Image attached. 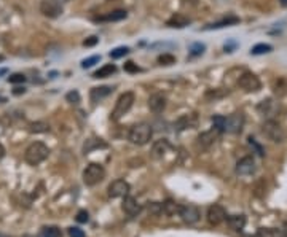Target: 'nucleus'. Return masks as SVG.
<instances>
[{"instance_id": "obj_1", "label": "nucleus", "mask_w": 287, "mask_h": 237, "mask_svg": "<svg viewBox=\"0 0 287 237\" xmlns=\"http://www.w3.org/2000/svg\"><path fill=\"white\" fill-rule=\"evenodd\" d=\"M48 154H50V148L45 145V143L34 142V143H31V145L26 148L24 159H26L27 164L37 166L40 163H43V161L48 158Z\"/></svg>"}, {"instance_id": "obj_2", "label": "nucleus", "mask_w": 287, "mask_h": 237, "mask_svg": "<svg viewBox=\"0 0 287 237\" xmlns=\"http://www.w3.org/2000/svg\"><path fill=\"white\" fill-rule=\"evenodd\" d=\"M153 135V131L148 124L145 123H141V124H136L131 128L129 134H128V140L133 143V145H145V143L150 142V138Z\"/></svg>"}, {"instance_id": "obj_3", "label": "nucleus", "mask_w": 287, "mask_h": 237, "mask_svg": "<svg viewBox=\"0 0 287 237\" xmlns=\"http://www.w3.org/2000/svg\"><path fill=\"white\" fill-rule=\"evenodd\" d=\"M262 132L265 134V137L268 140H271L274 143H283L286 140V131L284 128L281 126L278 121L274 119H268L263 123L262 126Z\"/></svg>"}, {"instance_id": "obj_4", "label": "nucleus", "mask_w": 287, "mask_h": 237, "mask_svg": "<svg viewBox=\"0 0 287 237\" xmlns=\"http://www.w3.org/2000/svg\"><path fill=\"white\" fill-rule=\"evenodd\" d=\"M133 103H134V94L133 92H125V94H122L118 97L117 103H115V108H113V112L110 115V119L118 121L123 115H126L129 112L131 107H133Z\"/></svg>"}, {"instance_id": "obj_5", "label": "nucleus", "mask_w": 287, "mask_h": 237, "mask_svg": "<svg viewBox=\"0 0 287 237\" xmlns=\"http://www.w3.org/2000/svg\"><path fill=\"white\" fill-rule=\"evenodd\" d=\"M106 177V170L101 164L91 163L83 170V182L86 186H94V185L101 183Z\"/></svg>"}, {"instance_id": "obj_6", "label": "nucleus", "mask_w": 287, "mask_h": 237, "mask_svg": "<svg viewBox=\"0 0 287 237\" xmlns=\"http://www.w3.org/2000/svg\"><path fill=\"white\" fill-rule=\"evenodd\" d=\"M62 11H64V8H62L59 0H42L40 2V13L50 19L59 18Z\"/></svg>"}, {"instance_id": "obj_7", "label": "nucleus", "mask_w": 287, "mask_h": 237, "mask_svg": "<svg viewBox=\"0 0 287 237\" xmlns=\"http://www.w3.org/2000/svg\"><path fill=\"white\" fill-rule=\"evenodd\" d=\"M238 86L241 89H244L246 92H255L260 89V80L255 77L254 73L246 72L238 78Z\"/></svg>"}, {"instance_id": "obj_8", "label": "nucleus", "mask_w": 287, "mask_h": 237, "mask_svg": "<svg viewBox=\"0 0 287 237\" xmlns=\"http://www.w3.org/2000/svg\"><path fill=\"white\" fill-rule=\"evenodd\" d=\"M244 128V115L241 112L232 113L228 118H225V131L228 134H239Z\"/></svg>"}, {"instance_id": "obj_9", "label": "nucleus", "mask_w": 287, "mask_h": 237, "mask_svg": "<svg viewBox=\"0 0 287 237\" xmlns=\"http://www.w3.org/2000/svg\"><path fill=\"white\" fill-rule=\"evenodd\" d=\"M129 183L125 182V180H115L108 185V198L112 199H117V198H126V196L129 194Z\"/></svg>"}, {"instance_id": "obj_10", "label": "nucleus", "mask_w": 287, "mask_h": 237, "mask_svg": "<svg viewBox=\"0 0 287 237\" xmlns=\"http://www.w3.org/2000/svg\"><path fill=\"white\" fill-rule=\"evenodd\" d=\"M227 220V212L222 205H211L208 209V221L212 226H219L220 223H223Z\"/></svg>"}, {"instance_id": "obj_11", "label": "nucleus", "mask_w": 287, "mask_h": 237, "mask_svg": "<svg viewBox=\"0 0 287 237\" xmlns=\"http://www.w3.org/2000/svg\"><path fill=\"white\" fill-rule=\"evenodd\" d=\"M255 169H257L255 161H254V158H251V156H244V158L239 159L236 164V173L241 177L252 175V173L255 172Z\"/></svg>"}, {"instance_id": "obj_12", "label": "nucleus", "mask_w": 287, "mask_h": 237, "mask_svg": "<svg viewBox=\"0 0 287 237\" xmlns=\"http://www.w3.org/2000/svg\"><path fill=\"white\" fill-rule=\"evenodd\" d=\"M179 215L182 217V220H183L185 223H188V224H195V223L199 221L201 213H199V209H198V207H195V205H183V207H180Z\"/></svg>"}, {"instance_id": "obj_13", "label": "nucleus", "mask_w": 287, "mask_h": 237, "mask_svg": "<svg viewBox=\"0 0 287 237\" xmlns=\"http://www.w3.org/2000/svg\"><path fill=\"white\" fill-rule=\"evenodd\" d=\"M222 134V132L217 129V128H212L211 131H208V132H203L199 137H198V143L203 148H209L211 145H214L215 143V140L219 138V135Z\"/></svg>"}, {"instance_id": "obj_14", "label": "nucleus", "mask_w": 287, "mask_h": 237, "mask_svg": "<svg viewBox=\"0 0 287 237\" xmlns=\"http://www.w3.org/2000/svg\"><path fill=\"white\" fill-rule=\"evenodd\" d=\"M122 209H123L125 213H128L129 217H136V215H139V213H141L142 207H141V204L134 198H131V196H126V198H123Z\"/></svg>"}, {"instance_id": "obj_15", "label": "nucleus", "mask_w": 287, "mask_h": 237, "mask_svg": "<svg viewBox=\"0 0 287 237\" xmlns=\"http://www.w3.org/2000/svg\"><path fill=\"white\" fill-rule=\"evenodd\" d=\"M166 107V96L161 92H155L148 99V108L152 110L153 113H161Z\"/></svg>"}, {"instance_id": "obj_16", "label": "nucleus", "mask_w": 287, "mask_h": 237, "mask_svg": "<svg viewBox=\"0 0 287 237\" xmlns=\"http://www.w3.org/2000/svg\"><path fill=\"white\" fill-rule=\"evenodd\" d=\"M169 148H171V145H169L168 140H164V138L163 140H158L152 148V156L155 159H161L163 156L169 152Z\"/></svg>"}, {"instance_id": "obj_17", "label": "nucleus", "mask_w": 287, "mask_h": 237, "mask_svg": "<svg viewBox=\"0 0 287 237\" xmlns=\"http://www.w3.org/2000/svg\"><path fill=\"white\" fill-rule=\"evenodd\" d=\"M188 24H190V19H188L187 16L180 15V13L172 15L171 18L166 21V26L168 27H177V29H182V27H185Z\"/></svg>"}, {"instance_id": "obj_18", "label": "nucleus", "mask_w": 287, "mask_h": 237, "mask_svg": "<svg viewBox=\"0 0 287 237\" xmlns=\"http://www.w3.org/2000/svg\"><path fill=\"white\" fill-rule=\"evenodd\" d=\"M112 92V88H108V86H99V88H93L91 89V102L93 103H97V102H101L104 97H107L108 94Z\"/></svg>"}, {"instance_id": "obj_19", "label": "nucleus", "mask_w": 287, "mask_h": 237, "mask_svg": "<svg viewBox=\"0 0 287 237\" xmlns=\"http://www.w3.org/2000/svg\"><path fill=\"white\" fill-rule=\"evenodd\" d=\"M126 16H128L126 10H115V11H110V13L102 15V16H99V18H96V21H106V22L122 21V19H126Z\"/></svg>"}, {"instance_id": "obj_20", "label": "nucleus", "mask_w": 287, "mask_h": 237, "mask_svg": "<svg viewBox=\"0 0 287 237\" xmlns=\"http://www.w3.org/2000/svg\"><path fill=\"white\" fill-rule=\"evenodd\" d=\"M197 126V117L195 115H183V117L176 123V129L182 131V129H188V128H195Z\"/></svg>"}, {"instance_id": "obj_21", "label": "nucleus", "mask_w": 287, "mask_h": 237, "mask_svg": "<svg viewBox=\"0 0 287 237\" xmlns=\"http://www.w3.org/2000/svg\"><path fill=\"white\" fill-rule=\"evenodd\" d=\"M238 22H239V18H238V16L230 15V16H227V18H223V19L219 21V22H214V24L206 26L204 31H211V29H220V27H228V26L238 24Z\"/></svg>"}, {"instance_id": "obj_22", "label": "nucleus", "mask_w": 287, "mask_h": 237, "mask_svg": "<svg viewBox=\"0 0 287 237\" xmlns=\"http://www.w3.org/2000/svg\"><path fill=\"white\" fill-rule=\"evenodd\" d=\"M227 221L230 224V228L233 231H241L246 226V217L244 215H232L227 218Z\"/></svg>"}, {"instance_id": "obj_23", "label": "nucleus", "mask_w": 287, "mask_h": 237, "mask_svg": "<svg viewBox=\"0 0 287 237\" xmlns=\"http://www.w3.org/2000/svg\"><path fill=\"white\" fill-rule=\"evenodd\" d=\"M115 72H117V67L113 64H106L104 67H101L99 70H96L93 73V78H107V77H112Z\"/></svg>"}, {"instance_id": "obj_24", "label": "nucleus", "mask_w": 287, "mask_h": 237, "mask_svg": "<svg viewBox=\"0 0 287 237\" xmlns=\"http://www.w3.org/2000/svg\"><path fill=\"white\" fill-rule=\"evenodd\" d=\"M96 148H107V143L102 142L101 138L97 140V138H91V140H86L85 147H83V153L88 154L91 150H96Z\"/></svg>"}, {"instance_id": "obj_25", "label": "nucleus", "mask_w": 287, "mask_h": 237, "mask_svg": "<svg viewBox=\"0 0 287 237\" xmlns=\"http://www.w3.org/2000/svg\"><path fill=\"white\" fill-rule=\"evenodd\" d=\"M273 51V46L268 45V43H257L255 46H252L251 48V54L258 56V54H267V53H271Z\"/></svg>"}, {"instance_id": "obj_26", "label": "nucleus", "mask_w": 287, "mask_h": 237, "mask_svg": "<svg viewBox=\"0 0 287 237\" xmlns=\"http://www.w3.org/2000/svg\"><path fill=\"white\" fill-rule=\"evenodd\" d=\"M163 212L166 213V215H176V213H179L180 212V205L179 204H176L174 201H171V199H168L163 204Z\"/></svg>"}, {"instance_id": "obj_27", "label": "nucleus", "mask_w": 287, "mask_h": 237, "mask_svg": "<svg viewBox=\"0 0 287 237\" xmlns=\"http://www.w3.org/2000/svg\"><path fill=\"white\" fill-rule=\"evenodd\" d=\"M273 89H274V92H276L278 96H284L287 92V82L284 78H278L276 82H274V85H273Z\"/></svg>"}, {"instance_id": "obj_28", "label": "nucleus", "mask_w": 287, "mask_h": 237, "mask_svg": "<svg viewBox=\"0 0 287 237\" xmlns=\"http://www.w3.org/2000/svg\"><path fill=\"white\" fill-rule=\"evenodd\" d=\"M29 131L36 132V134H42V132H48L50 131V126L47 123H42V121H38V123H32L31 126H29Z\"/></svg>"}, {"instance_id": "obj_29", "label": "nucleus", "mask_w": 287, "mask_h": 237, "mask_svg": "<svg viewBox=\"0 0 287 237\" xmlns=\"http://www.w3.org/2000/svg\"><path fill=\"white\" fill-rule=\"evenodd\" d=\"M43 237H62V231L57 226H47L42 231Z\"/></svg>"}, {"instance_id": "obj_30", "label": "nucleus", "mask_w": 287, "mask_h": 237, "mask_svg": "<svg viewBox=\"0 0 287 237\" xmlns=\"http://www.w3.org/2000/svg\"><path fill=\"white\" fill-rule=\"evenodd\" d=\"M158 64L160 66H172V64H176V57L169 53H164L161 56H158Z\"/></svg>"}, {"instance_id": "obj_31", "label": "nucleus", "mask_w": 287, "mask_h": 237, "mask_svg": "<svg viewBox=\"0 0 287 237\" xmlns=\"http://www.w3.org/2000/svg\"><path fill=\"white\" fill-rule=\"evenodd\" d=\"M129 53V48H126V46H118V48H115L110 51V57L112 59H120V57H123Z\"/></svg>"}, {"instance_id": "obj_32", "label": "nucleus", "mask_w": 287, "mask_h": 237, "mask_svg": "<svg viewBox=\"0 0 287 237\" xmlns=\"http://www.w3.org/2000/svg\"><path fill=\"white\" fill-rule=\"evenodd\" d=\"M99 61H101V56H91V57H88V59H83V61H82V68H90V67H93V66L97 64Z\"/></svg>"}, {"instance_id": "obj_33", "label": "nucleus", "mask_w": 287, "mask_h": 237, "mask_svg": "<svg viewBox=\"0 0 287 237\" xmlns=\"http://www.w3.org/2000/svg\"><path fill=\"white\" fill-rule=\"evenodd\" d=\"M204 48L206 46L203 43H193V45H190V54L192 56H201L204 53Z\"/></svg>"}, {"instance_id": "obj_34", "label": "nucleus", "mask_w": 287, "mask_h": 237, "mask_svg": "<svg viewBox=\"0 0 287 237\" xmlns=\"http://www.w3.org/2000/svg\"><path fill=\"white\" fill-rule=\"evenodd\" d=\"M212 123H214V128H217L220 132L225 131V117H214Z\"/></svg>"}, {"instance_id": "obj_35", "label": "nucleus", "mask_w": 287, "mask_h": 237, "mask_svg": "<svg viewBox=\"0 0 287 237\" xmlns=\"http://www.w3.org/2000/svg\"><path fill=\"white\" fill-rule=\"evenodd\" d=\"M248 140H249V145H251L252 148L255 150V152H257V154H258V156H263V154H265V150L262 148V145H258V143H257V140H255L254 137H249Z\"/></svg>"}, {"instance_id": "obj_36", "label": "nucleus", "mask_w": 287, "mask_h": 237, "mask_svg": "<svg viewBox=\"0 0 287 237\" xmlns=\"http://www.w3.org/2000/svg\"><path fill=\"white\" fill-rule=\"evenodd\" d=\"M147 210L148 212H152V213H160L163 210V204H158V202H148V205H147Z\"/></svg>"}, {"instance_id": "obj_37", "label": "nucleus", "mask_w": 287, "mask_h": 237, "mask_svg": "<svg viewBox=\"0 0 287 237\" xmlns=\"http://www.w3.org/2000/svg\"><path fill=\"white\" fill-rule=\"evenodd\" d=\"M66 99H67V102H71V103H78V102H80V94H78V91H71V92H67V94H66Z\"/></svg>"}, {"instance_id": "obj_38", "label": "nucleus", "mask_w": 287, "mask_h": 237, "mask_svg": "<svg viewBox=\"0 0 287 237\" xmlns=\"http://www.w3.org/2000/svg\"><path fill=\"white\" fill-rule=\"evenodd\" d=\"M26 82V77L22 73H15L11 75V77H8V83H24Z\"/></svg>"}, {"instance_id": "obj_39", "label": "nucleus", "mask_w": 287, "mask_h": 237, "mask_svg": "<svg viewBox=\"0 0 287 237\" xmlns=\"http://www.w3.org/2000/svg\"><path fill=\"white\" fill-rule=\"evenodd\" d=\"M69 236H71V237H86L85 233H83V229L75 228V226L69 228Z\"/></svg>"}, {"instance_id": "obj_40", "label": "nucleus", "mask_w": 287, "mask_h": 237, "mask_svg": "<svg viewBox=\"0 0 287 237\" xmlns=\"http://www.w3.org/2000/svg\"><path fill=\"white\" fill-rule=\"evenodd\" d=\"M88 220H90V213L86 210H80L77 213V221L78 223H88Z\"/></svg>"}, {"instance_id": "obj_41", "label": "nucleus", "mask_w": 287, "mask_h": 237, "mask_svg": "<svg viewBox=\"0 0 287 237\" xmlns=\"http://www.w3.org/2000/svg\"><path fill=\"white\" fill-rule=\"evenodd\" d=\"M125 72H128V73H137L139 72V67H137L134 62H126L125 64Z\"/></svg>"}, {"instance_id": "obj_42", "label": "nucleus", "mask_w": 287, "mask_h": 237, "mask_svg": "<svg viewBox=\"0 0 287 237\" xmlns=\"http://www.w3.org/2000/svg\"><path fill=\"white\" fill-rule=\"evenodd\" d=\"M97 42H99V38H97L96 35H91V37H88L83 42V46H86V48H90V46H94V45H97Z\"/></svg>"}, {"instance_id": "obj_43", "label": "nucleus", "mask_w": 287, "mask_h": 237, "mask_svg": "<svg viewBox=\"0 0 287 237\" xmlns=\"http://www.w3.org/2000/svg\"><path fill=\"white\" fill-rule=\"evenodd\" d=\"M234 48H236V42H234V40H230L228 43H225V51H227V53H233Z\"/></svg>"}, {"instance_id": "obj_44", "label": "nucleus", "mask_w": 287, "mask_h": 237, "mask_svg": "<svg viewBox=\"0 0 287 237\" xmlns=\"http://www.w3.org/2000/svg\"><path fill=\"white\" fill-rule=\"evenodd\" d=\"M24 92H26V89H24V88H15V89H13V94H15V96L24 94Z\"/></svg>"}, {"instance_id": "obj_45", "label": "nucleus", "mask_w": 287, "mask_h": 237, "mask_svg": "<svg viewBox=\"0 0 287 237\" xmlns=\"http://www.w3.org/2000/svg\"><path fill=\"white\" fill-rule=\"evenodd\" d=\"M3 156H5V148H3L2 143H0V159H2Z\"/></svg>"}, {"instance_id": "obj_46", "label": "nucleus", "mask_w": 287, "mask_h": 237, "mask_svg": "<svg viewBox=\"0 0 287 237\" xmlns=\"http://www.w3.org/2000/svg\"><path fill=\"white\" fill-rule=\"evenodd\" d=\"M284 237H287V223H284Z\"/></svg>"}, {"instance_id": "obj_47", "label": "nucleus", "mask_w": 287, "mask_h": 237, "mask_svg": "<svg viewBox=\"0 0 287 237\" xmlns=\"http://www.w3.org/2000/svg\"><path fill=\"white\" fill-rule=\"evenodd\" d=\"M3 73H7V68H0V75H3Z\"/></svg>"}, {"instance_id": "obj_48", "label": "nucleus", "mask_w": 287, "mask_h": 237, "mask_svg": "<svg viewBox=\"0 0 287 237\" xmlns=\"http://www.w3.org/2000/svg\"><path fill=\"white\" fill-rule=\"evenodd\" d=\"M281 5H287V0H279Z\"/></svg>"}, {"instance_id": "obj_49", "label": "nucleus", "mask_w": 287, "mask_h": 237, "mask_svg": "<svg viewBox=\"0 0 287 237\" xmlns=\"http://www.w3.org/2000/svg\"><path fill=\"white\" fill-rule=\"evenodd\" d=\"M0 237H5V236H3V234H0Z\"/></svg>"}, {"instance_id": "obj_50", "label": "nucleus", "mask_w": 287, "mask_h": 237, "mask_svg": "<svg viewBox=\"0 0 287 237\" xmlns=\"http://www.w3.org/2000/svg\"><path fill=\"white\" fill-rule=\"evenodd\" d=\"M64 2H69V0H64Z\"/></svg>"}]
</instances>
